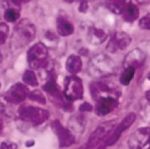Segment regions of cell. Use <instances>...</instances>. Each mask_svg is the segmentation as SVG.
Segmentation results:
<instances>
[{"mask_svg": "<svg viewBox=\"0 0 150 149\" xmlns=\"http://www.w3.org/2000/svg\"><path fill=\"white\" fill-rule=\"evenodd\" d=\"M136 68L133 67H127L124 68V70L122 72V73L119 77V82L123 86H128L133 80L135 74Z\"/></svg>", "mask_w": 150, "mask_h": 149, "instance_id": "d6986e66", "label": "cell"}, {"mask_svg": "<svg viewBox=\"0 0 150 149\" xmlns=\"http://www.w3.org/2000/svg\"><path fill=\"white\" fill-rule=\"evenodd\" d=\"M135 119H136V115L134 112L129 113L126 117L123 118V121L119 123L116 128H114V129L112 131V133L108 135L104 145L106 147H110V146H112L116 143L118 141V139L120 138L122 133L134 124Z\"/></svg>", "mask_w": 150, "mask_h": 149, "instance_id": "8992f818", "label": "cell"}, {"mask_svg": "<svg viewBox=\"0 0 150 149\" xmlns=\"http://www.w3.org/2000/svg\"><path fill=\"white\" fill-rule=\"evenodd\" d=\"M145 97H146L147 100L150 101V90H149L147 93H145Z\"/></svg>", "mask_w": 150, "mask_h": 149, "instance_id": "f546056e", "label": "cell"}, {"mask_svg": "<svg viewBox=\"0 0 150 149\" xmlns=\"http://www.w3.org/2000/svg\"><path fill=\"white\" fill-rule=\"evenodd\" d=\"M29 94L28 89L23 83H17L11 88L6 93V99L11 102H23Z\"/></svg>", "mask_w": 150, "mask_h": 149, "instance_id": "7c38bea8", "label": "cell"}, {"mask_svg": "<svg viewBox=\"0 0 150 149\" xmlns=\"http://www.w3.org/2000/svg\"><path fill=\"white\" fill-rule=\"evenodd\" d=\"M0 88H1V84H0Z\"/></svg>", "mask_w": 150, "mask_h": 149, "instance_id": "e575fe53", "label": "cell"}, {"mask_svg": "<svg viewBox=\"0 0 150 149\" xmlns=\"http://www.w3.org/2000/svg\"><path fill=\"white\" fill-rule=\"evenodd\" d=\"M52 127L56 133L60 148H68L75 143V138L70 130L64 128L59 120H55L52 123Z\"/></svg>", "mask_w": 150, "mask_h": 149, "instance_id": "ba28073f", "label": "cell"}, {"mask_svg": "<svg viewBox=\"0 0 150 149\" xmlns=\"http://www.w3.org/2000/svg\"><path fill=\"white\" fill-rule=\"evenodd\" d=\"M4 2L7 3L8 5H12L11 8L18 9L17 8H20L22 4L28 3V2H29V0H4Z\"/></svg>", "mask_w": 150, "mask_h": 149, "instance_id": "d4e9b609", "label": "cell"}, {"mask_svg": "<svg viewBox=\"0 0 150 149\" xmlns=\"http://www.w3.org/2000/svg\"><path fill=\"white\" fill-rule=\"evenodd\" d=\"M8 37V27L4 23L0 22V44L5 43Z\"/></svg>", "mask_w": 150, "mask_h": 149, "instance_id": "7402d4cb", "label": "cell"}, {"mask_svg": "<svg viewBox=\"0 0 150 149\" xmlns=\"http://www.w3.org/2000/svg\"><path fill=\"white\" fill-rule=\"evenodd\" d=\"M98 149H106V146L105 145H102V146H100Z\"/></svg>", "mask_w": 150, "mask_h": 149, "instance_id": "4dcf8cb0", "label": "cell"}, {"mask_svg": "<svg viewBox=\"0 0 150 149\" xmlns=\"http://www.w3.org/2000/svg\"><path fill=\"white\" fill-rule=\"evenodd\" d=\"M0 149H18V146L13 143L10 142H4L1 144Z\"/></svg>", "mask_w": 150, "mask_h": 149, "instance_id": "484cf974", "label": "cell"}, {"mask_svg": "<svg viewBox=\"0 0 150 149\" xmlns=\"http://www.w3.org/2000/svg\"><path fill=\"white\" fill-rule=\"evenodd\" d=\"M131 41L132 38L127 32H115L108 43V49L112 53L117 52L118 50H124L130 45Z\"/></svg>", "mask_w": 150, "mask_h": 149, "instance_id": "9c48e42d", "label": "cell"}, {"mask_svg": "<svg viewBox=\"0 0 150 149\" xmlns=\"http://www.w3.org/2000/svg\"><path fill=\"white\" fill-rule=\"evenodd\" d=\"M3 61V57H2V54H1V52H0V64L2 63Z\"/></svg>", "mask_w": 150, "mask_h": 149, "instance_id": "d6a6232c", "label": "cell"}, {"mask_svg": "<svg viewBox=\"0 0 150 149\" xmlns=\"http://www.w3.org/2000/svg\"><path fill=\"white\" fill-rule=\"evenodd\" d=\"M83 95L82 80L75 75L67 77L64 82V97L69 102L79 100Z\"/></svg>", "mask_w": 150, "mask_h": 149, "instance_id": "3957f363", "label": "cell"}, {"mask_svg": "<svg viewBox=\"0 0 150 149\" xmlns=\"http://www.w3.org/2000/svg\"><path fill=\"white\" fill-rule=\"evenodd\" d=\"M122 14L125 21L133 23L139 16V9L138 6L131 3L125 8Z\"/></svg>", "mask_w": 150, "mask_h": 149, "instance_id": "ac0fdd59", "label": "cell"}, {"mask_svg": "<svg viewBox=\"0 0 150 149\" xmlns=\"http://www.w3.org/2000/svg\"><path fill=\"white\" fill-rule=\"evenodd\" d=\"M48 48L42 43L34 44L28 52V62L31 68L39 69L47 66Z\"/></svg>", "mask_w": 150, "mask_h": 149, "instance_id": "7a4b0ae2", "label": "cell"}, {"mask_svg": "<svg viewBox=\"0 0 150 149\" xmlns=\"http://www.w3.org/2000/svg\"><path fill=\"white\" fill-rule=\"evenodd\" d=\"M79 109L82 112H90L93 110V106L88 102H83L80 105Z\"/></svg>", "mask_w": 150, "mask_h": 149, "instance_id": "4316f807", "label": "cell"}, {"mask_svg": "<svg viewBox=\"0 0 150 149\" xmlns=\"http://www.w3.org/2000/svg\"><path fill=\"white\" fill-rule=\"evenodd\" d=\"M114 128H115L114 121H106L99 124L89 136L86 147L88 149L94 148L106 137H108L110 132L112 131Z\"/></svg>", "mask_w": 150, "mask_h": 149, "instance_id": "277c9868", "label": "cell"}, {"mask_svg": "<svg viewBox=\"0 0 150 149\" xmlns=\"http://www.w3.org/2000/svg\"><path fill=\"white\" fill-rule=\"evenodd\" d=\"M140 4H147L149 3V0H136Z\"/></svg>", "mask_w": 150, "mask_h": 149, "instance_id": "f1b7e54d", "label": "cell"}, {"mask_svg": "<svg viewBox=\"0 0 150 149\" xmlns=\"http://www.w3.org/2000/svg\"><path fill=\"white\" fill-rule=\"evenodd\" d=\"M148 79H149L150 81V72H149V74H148Z\"/></svg>", "mask_w": 150, "mask_h": 149, "instance_id": "836d02e7", "label": "cell"}, {"mask_svg": "<svg viewBox=\"0 0 150 149\" xmlns=\"http://www.w3.org/2000/svg\"><path fill=\"white\" fill-rule=\"evenodd\" d=\"M23 81L28 85L36 87L38 85V78L36 74L33 72L32 70H27L23 75Z\"/></svg>", "mask_w": 150, "mask_h": 149, "instance_id": "ffe728a7", "label": "cell"}, {"mask_svg": "<svg viewBox=\"0 0 150 149\" xmlns=\"http://www.w3.org/2000/svg\"><path fill=\"white\" fill-rule=\"evenodd\" d=\"M145 57V53L143 50H141L140 48H134L125 57L123 66L124 68L133 67L134 68H137L144 64Z\"/></svg>", "mask_w": 150, "mask_h": 149, "instance_id": "4fadbf2b", "label": "cell"}, {"mask_svg": "<svg viewBox=\"0 0 150 149\" xmlns=\"http://www.w3.org/2000/svg\"><path fill=\"white\" fill-rule=\"evenodd\" d=\"M107 34L104 30L97 28H89L88 31V40L94 45L101 44L105 41Z\"/></svg>", "mask_w": 150, "mask_h": 149, "instance_id": "9a60e30c", "label": "cell"}, {"mask_svg": "<svg viewBox=\"0 0 150 149\" xmlns=\"http://www.w3.org/2000/svg\"><path fill=\"white\" fill-rule=\"evenodd\" d=\"M20 117L23 121L40 124L45 122L49 117V112L38 107H22L19 110Z\"/></svg>", "mask_w": 150, "mask_h": 149, "instance_id": "5b68a950", "label": "cell"}, {"mask_svg": "<svg viewBox=\"0 0 150 149\" xmlns=\"http://www.w3.org/2000/svg\"><path fill=\"white\" fill-rule=\"evenodd\" d=\"M88 8V3L87 0H83L81 1L80 5L79 7V10L80 11L81 13H85Z\"/></svg>", "mask_w": 150, "mask_h": 149, "instance_id": "83f0119b", "label": "cell"}, {"mask_svg": "<svg viewBox=\"0 0 150 149\" xmlns=\"http://www.w3.org/2000/svg\"><path fill=\"white\" fill-rule=\"evenodd\" d=\"M92 67L97 73L101 74H110L114 72V65L112 60L106 55H98L92 60Z\"/></svg>", "mask_w": 150, "mask_h": 149, "instance_id": "8fae6325", "label": "cell"}, {"mask_svg": "<svg viewBox=\"0 0 150 149\" xmlns=\"http://www.w3.org/2000/svg\"><path fill=\"white\" fill-rule=\"evenodd\" d=\"M131 0H108V8L116 14H122L125 8L131 4Z\"/></svg>", "mask_w": 150, "mask_h": 149, "instance_id": "e0dca14e", "label": "cell"}, {"mask_svg": "<svg viewBox=\"0 0 150 149\" xmlns=\"http://www.w3.org/2000/svg\"><path fill=\"white\" fill-rule=\"evenodd\" d=\"M20 17L19 12L16 8H8L4 11V19L6 21L10 22V23H14L18 20Z\"/></svg>", "mask_w": 150, "mask_h": 149, "instance_id": "44dd1931", "label": "cell"}, {"mask_svg": "<svg viewBox=\"0 0 150 149\" xmlns=\"http://www.w3.org/2000/svg\"><path fill=\"white\" fill-rule=\"evenodd\" d=\"M64 2H66V3H73V2H74L75 0H64Z\"/></svg>", "mask_w": 150, "mask_h": 149, "instance_id": "1f68e13d", "label": "cell"}, {"mask_svg": "<svg viewBox=\"0 0 150 149\" xmlns=\"http://www.w3.org/2000/svg\"><path fill=\"white\" fill-rule=\"evenodd\" d=\"M28 97L30 99H32L33 101H37L42 104H45L46 103V98L43 96V94L39 92V91H33L32 93H30L28 94Z\"/></svg>", "mask_w": 150, "mask_h": 149, "instance_id": "603a6c76", "label": "cell"}, {"mask_svg": "<svg viewBox=\"0 0 150 149\" xmlns=\"http://www.w3.org/2000/svg\"><path fill=\"white\" fill-rule=\"evenodd\" d=\"M36 35V28L32 22L27 18L17 24L11 37V47L13 50L20 49L32 42Z\"/></svg>", "mask_w": 150, "mask_h": 149, "instance_id": "6da1fadb", "label": "cell"}, {"mask_svg": "<svg viewBox=\"0 0 150 149\" xmlns=\"http://www.w3.org/2000/svg\"><path fill=\"white\" fill-rule=\"evenodd\" d=\"M57 31L60 36L68 37L72 35L74 32V27L72 23L64 17H59L56 22Z\"/></svg>", "mask_w": 150, "mask_h": 149, "instance_id": "5bb4252c", "label": "cell"}, {"mask_svg": "<svg viewBox=\"0 0 150 149\" xmlns=\"http://www.w3.org/2000/svg\"><path fill=\"white\" fill-rule=\"evenodd\" d=\"M118 107V100L112 96L99 97L96 104V113L99 117H103L112 112Z\"/></svg>", "mask_w": 150, "mask_h": 149, "instance_id": "30bf717a", "label": "cell"}, {"mask_svg": "<svg viewBox=\"0 0 150 149\" xmlns=\"http://www.w3.org/2000/svg\"><path fill=\"white\" fill-rule=\"evenodd\" d=\"M131 149H150V128H142L135 131L129 140Z\"/></svg>", "mask_w": 150, "mask_h": 149, "instance_id": "52a82bcc", "label": "cell"}, {"mask_svg": "<svg viewBox=\"0 0 150 149\" xmlns=\"http://www.w3.org/2000/svg\"><path fill=\"white\" fill-rule=\"evenodd\" d=\"M139 25L142 29L150 30V13H147L140 19Z\"/></svg>", "mask_w": 150, "mask_h": 149, "instance_id": "cb8c5ba5", "label": "cell"}, {"mask_svg": "<svg viewBox=\"0 0 150 149\" xmlns=\"http://www.w3.org/2000/svg\"><path fill=\"white\" fill-rule=\"evenodd\" d=\"M83 68V63L78 55H70L66 61V69L70 74H77Z\"/></svg>", "mask_w": 150, "mask_h": 149, "instance_id": "2e32d148", "label": "cell"}]
</instances>
